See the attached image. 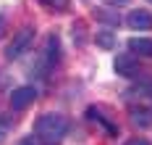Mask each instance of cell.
I'll return each mask as SVG.
<instances>
[{"label": "cell", "mask_w": 152, "mask_h": 145, "mask_svg": "<svg viewBox=\"0 0 152 145\" xmlns=\"http://www.w3.org/2000/svg\"><path fill=\"white\" fill-rule=\"evenodd\" d=\"M66 132H68V119L63 113H42L34 121L37 143H42V145H61Z\"/></svg>", "instance_id": "obj_1"}, {"label": "cell", "mask_w": 152, "mask_h": 145, "mask_svg": "<svg viewBox=\"0 0 152 145\" xmlns=\"http://www.w3.org/2000/svg\"><path fill=\"white\" fill-rule=\"evenodd\" d=\"M31 42H34V27H21V29L13 34L11 45L5 48V58H8V61H16V58H21V55L29 50Z\"/></svg>", "instance_id": "obj_2"}, {"label": "cell", "mask_w": 152, "mask_h": 145, "mask_svg": "<svg viewBox=\"0 0 152 145\" xmlns=\"http://www.w3.org/2000/svg\"><path fill=\"white\" fill-rule=\"evenodd\" d=\"M113 69L118 77H126V79H134V77H142V69H139V61L134 53H121L115 61H113Z\"/></svg>", "instance_id": "obj_3"}, {"label": "cell", "mask_w": 152, "mask_h": 145, "mask_svg": "<svg viewBox=\"0 0 152 145\" xmlns=\"http://www.w3.org/2000/svg\"><path fill=\"white\" fill-rule=\"evenodd\" d=\"M34 100H37V90L31 84H21V87H16L11 92V108L13 111H24V108H29Z\"/></svg>", "instance_id": "obj_4"}, {"label": "cell", "mask_w": 152, "mask_h": 145, "mask_svg": "<svg viewBox=\"0 0 152 145\" xmlns=\"http://www.w3.org/2000/svg\"><path fill=\"white\" fill-rule=\"evenodd\" d=\"M126 24L131 29H139V32H150L152 29V13L150 11H131L126 16Z\"/></svg>", "instance_id": "obj_5"}, {"label": "cell", "mask_w": 152, "mask_h": 145, "mask_svg": "<svg viewBox=\"0 0 152 145\" xmlns=\"http://www.w3.org/2000/svg\"><path fill=\"white\" fill-rule=\"evenodd\" d=\"M131 124L134 127H152V108H147V106H131Z\"/></svg>", "instance_id": "obj_6"}, {"label": "cell", "mask_w": 152, "mask_h": 145, "mask_svg": "<svg viewBox=\"0 0 152 145\" xmlns=\"http://www.w3.org/2000/svg\"><path fill=\"white\" fill-rule=\"evenodd\" d=\"M58 61H61V40H58V34H50L45 42V64L55 66Z\"/></svg>", "instance_id": "obj_7"}, {"label": "cell", "mask_w": 152, "mask_h": 145, "mask_svg": "<svg viewBox=\"0 0 152 145\" xmlns=\"http://www.w3.org/2000/svg\"><path fill=\"white\" fill-rule=\"evenodd\" d=\"M129 50H131L134 55L152 58V37H131V40H129Z\"/></svg>", "instance_id": "obj_8"}, {"label": "cell", "mask_w": 152, "mask_h": 145, "mask_svg": "<svg viewBox=\"0 0 152 145\" xmlns=\"http://www.w3.org/2000/svg\"><path fill=\"white\" fill-rule=\"evenodd\" d=\"M87 116H89L92 121H97V124H102V127L107 129V135H113V137L118 135V127H115L113 121H107L105 116H102V111H100V108H94V106H89V108H87Z\"/></svg>", "instance_id": "obj_9"}, {"label": "cell", "mask_w": 152, "mask_h": 145, "mask_svg": "<svg viewBox=\"0 0 152 145\" xmlns=\"http://www.w3.org/2000/svg\"><path fill=\"white\" fill-rule=\"evenodd\" d=\"M94 42L100 48H105V50H113L115 48V34L110 32V29H100V32L94 34Z\"/></svg>", "instance_id": "obj_10"}, {"label": "cell", "mask_w": 152, "mask_h": 145, "mask_svg": "<svg viewBox=\"0 0 152 145\" xmlns=\"http://www.w3.org/2000/svg\"><path fill=\"white\" fill-rule=\"evenodd\" d=\"M126 95H142V98H152V79L147 77V79L137 82L131 90H126Z\"/></svg>", "instance_id": "obj_11"}, {"label": "cell", "mask_w": 152, "mask_h": 145, "mask_svg": "<svg viewBox=\"0 0 152 145\" xmlns=\"http://www.w3.org/2000/svg\"><path fill=\"white\" fill-rule=\"evenodd\" d=\"M94 18H97V21H102V24H110V27H121V16H118V13H113V11H105V8L94 11Z\"/></svg>", "instance_id": "obj_12"}, {"label": "cell", "mask_w": 152, "mask_h": 145, "mask_svg": "<svg viewBox=\"0 0 152 145\" xmlns=\"http://www.w3.org/2000/svg\"><path fill=\"white\" fill-rule=\"evenodd\" d=\"M42 5L47 8H53V11H63V8H68V0H39Z\"/></svg>", "instance_id": "obj_13"}, {"label": "cell", "mask_w": 152, "mask_h": 145, "mask_svg": "<svg viewBox=\"0 0 152 145\" xmlns=\"http://www.w3.org/2000/svg\"><path fill=\"white\" fill-rule=\"evenodd\" d=\"M123 145H150V140H144V137H131V140H126Z\"/></svg>", "instance_id": "obj_14"}, {"label": "cell", "mask_w": 152, "mask_h": 145, "mask_svg": "<svg viewBox=\"0 0 152 145\" xmlns=\"http://www.w3.org/2000/svg\"><path fill=\"white\" fill-rule=\"evenodd\" d=\"M107 5H115V8H118V5H129V3H131V0H105Z\"/></svg>", "instance_id": "obj_15"}, {"label": "cell", "mask_w": 152, "mask_h": 145, "mask_svg": "<svg viewBox=\"0 0 152 145\" xmlns=\"http://www.w3.org/2000/svg\"><path fill=\"white\" fill-rule=\"evenodd\" d=\"M18 145H37V140H34V137H21Z\"/></svg>", "instance_id": "obj_16"}, {"label": "cell", "mask_w": 152, "mask_h": 145, "mask_svg": "<svg viewBox=\"0 0 152 145\" xmlns=\"http://www.w3.org/2000/svg\"><path fill=\"white\" fill-rule=\"evenodd\" d=\"M3 32H5V18L0 16V37H3Z\"/></svg>", "instance_id": "obj_17"}, {"label": "cell", "mask_w": 152, "mask_h": 145, "mask_svg": "<svg viewBox=\"0 0 152 145\" xmlns=\"http://www.w3.org/2000/svg\"><path fill=\"white\" fill-rule=\"evenodd\" d=\"M0 140H3V132H0Z\"/></svg>", "instance_id": "obj_18"}, {"label": "cell", "mask_w": 152, "mask_h": 145, "mask_svg": "<svg viewBox=\"0 0 152 145\" xmlns=\"http://www.w3.org/2000/svg\"><path fill=\"white\" fill-rule=\"evenodd\" d=\"M150 3H152V0H150Z\"/></svg>", "instance_id": "obj_19"}]
</instances>
